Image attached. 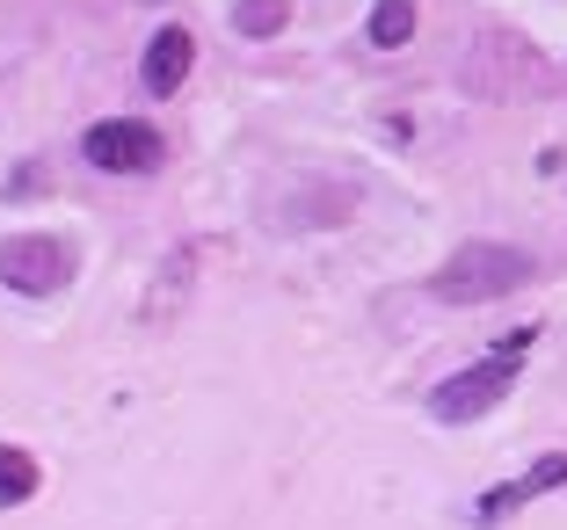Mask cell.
Masks as SVG:
<instances>
[{
    "label": "cell",
    "mask_w": 567,
    "mask_h": 530,
    "mask_svg": "<svg viewBox=\"0 0 567 530\" xmlns=\"http://www.w3.org/2000/svg\"><path fill=\"white\" fill-rule=\"evenodd\" d=\"M532 277H538V262L524 248H509V240H466V248L430 277V291L444 305H495V299H509V291H524Z\"/></svg>",
    "instance_id": "6da1fadb"
},
{
    "label": "cell",
    "mask_w": 567,
    "mask_h": 530,
    "mask_svg": "<svg viewBox=\"0 0 567 530\" xmlns=\"http://www.w3.org/2000/svg\"><path fill=\"white\" fill-rule=\"evenodd\" d=\"M532 342H538V328H509L495 356H481L473 371H458V378L436 385V393H430V415H436V422H451V429H458V422L495 415L502 393L517 385V364H524V349H532Z\"/></svg>",
    "instance_id": "7a4b0ae2"
},
{
    "label": "cell",
    "mask_w": 567,
    "mask_h": 530,
    "mask_svg": "<svg viewBox=\"0 0 567 530\" xmlns=\"http://www.w3.org/2000/svg\"><path fill=\"white\" fill-rule=\"evenodd\" d=\"M73 277V248L59 232H8L0 240V283L22 291V299H51V291H66Z\"/></svg>",
    "instance_id": "3957f363"
},
{
    "label": "cell",
    "mask_w": 567,
    "mask_h": 530,
    "mask_svg": "<svg viewBox=\"0 0 567 530\" xmlns=\"http://www.w3.org/2000/svg\"><path fill=\"white\" fill-rule=\"evenodd\" d=\"M81 153H87V167H102V175H153V167L167 160L161 132H153V124H138V116H110V124H87Z\"/></svg>",
    "instance_id": "277c9868"
},
{
    "label": "cell",
    "mask_w": 567,
    "mask_h": 530,
    "mask_svg": "<svg viewBox=\"0 0 567 530\" xmlns=\"http://www.w3.org/2000/svg\"><path fill=\"white\" fill-rule=\"evenodd\" d=\"M538 81H546V66H538V51L524 44V37H487V44L466 59V87L473 95L509 102V95H532Z\"/></svg>",
    "instance_id": "5b68a950"
},
{
    "label": "cell",
    "mask_w": 567,
    "mask_h": 530,
    "mask_svg": "<svg viewBox=\"0 0 567 530\" xmlns=\"http://www.w3.org/2000/svg\"><path fill=\"white\" fill-rule=\"evenodd\" d=\"M553 487H567V450H546V458H538V465H524L517 480H502V487H487V495L473 501V523H509V516H517L524 501L553 495Z\"/></svg>",
    "instance_id": "8992f818"
},
{
    "label": "cell",
    "mask_w": 567,
    "mask_h": 530,
    "mask_svg": "<svg viewBox=\"0 0 567 530\" xmlns=\"http://www.w3.org/2000/svg\"><path fill=\"white\" fill-rule=\"evenodd\" d=\"M189 66H197V37H189L183 22L153 30V44H146V87L153 95H175V87L189 81Z\"/></svg>",
    "instance_id": "52a82bcc"
},
{
    "label": "cell",
    "mask_w": 567,
    "mask_h": 530,
    "mask_svg": "<svg viewBox=\"0 0 567 530\" xmlns=\"http://www.w3.org/2000/svg\"><path fill=\"white\" fill-rule=\"evenodd\" d=\"M371 44L379 51H401L408 37H415V0H379V8H371Z\"/></svg>",
    "instance_id": "ba28073f"
},
{
    "label": "cell",
    "mask_w": 567,
    "mask_h": 530,
    "mask_svg": "<svg viewBox=\"0 0 567 530\" xmlns=\"http://www.w3.org/2000/svg\"><path fill=\"white\" fill-rule=\"evenodd\" d=\"M30 495H37V458L0 444V501H30Z\"/></svg>",
    "instance_id": "9c48e42d"
},
{
    "label": "cell",
    "mask_w": 567,
    "mask_h": 530,
    "mask_svg": "<svg viewBox=\"0 0 567 530\" xmlns=\"http://www.w3.org/2000/svg\"><path fill=\"white\" fill-rule=\"evenodd\" d=\"M284 22H291V8H284V0H240V8H234V30L240 37H277Z\"/></svg>",
    "instance_id": "30bf717a"
}]
</instances>
